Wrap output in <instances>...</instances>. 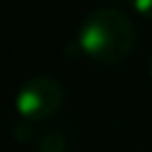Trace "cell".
I'll use <instances>...</instances> for the list:
<instances>
[{"label": "cell", "instance_id": "cell-3", "mask_svg": "<svg viewBox=\"0 0 152 152\" xmlns=\"http://www.w3.org/2000/svg\"><path fill=\"white\" fill-rule=\"evenodd\" d=\"M41 152H64L62 137H45L41 142Z\"/></svg>", "mask_w": 152, "mask_h": 152}, {"label": "cell", "instance_id": "cell-4", "mask_svg": "<svg viewBox=\"0 0 152 152\" xmlns=\"http://www.w3.org/2000/svg\"><path fill=\"white\" fill-rule=\"evenodd\" d=\"M129 4L139 15L152 19V0H129Z\"/></svg>", "mask_w": 152, "mask_h": 152}, {"label": "cell", "instance_id": "cell-5", "mask_svg": "<svg viewBox=\"0 0 152 152\" xmlns=\"http://www.w3.org/2000/svg\"><path fill=\"white\" fill-rule=\"evenodd\" d=\"M148 73H150V77H152V56H150V62H148Z\"/></svg>", "mask_w": 152, "mask_h": 152}, {"label": "cell", "instance_id": "cell-1", "mask_svg": "<svg viewBox=\"0 0 152 152\" xmlns=\"http://www.w3.org/2000/svg\"><path fill=\"white\" fill-rule=\"evenodd\" d=\"M77 46L94 62L119 64L131 54L135 46V25L119 10H94L79 27Z\"/></svg>", "mask_w": 152, "mask_h": 152}, {"label": "cell", "instance_id": "cell-2", "mask_svg": "<svg viewBox=\"0 0 152 152\" xmlns=\"http://www.w3.org/2000/svg\"><path fill=\"white\" fill-rule=\"evenodd\" d=\"M64 89L54 77H33L23 83L15 94V112L25 121H42L58 112Z\"/></svg>", "mask_w": 152, "mask_h": 152}]
</instances>
